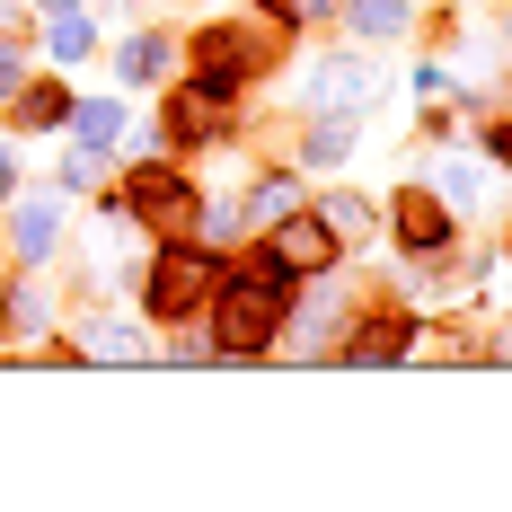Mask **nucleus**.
I'll use <instances>...</instances> for the list:
<instances>
[{"label": "nucleus", "mask_w": 512, "mask_h": 512, "mask_svg": "<svg viewBox=\"0 0 512 512\" xmlns=\"http://www.w3.org/2000/svg\"><path fill=\"white\" fill-rule=\"evenodd\" d=\"M18 195V159H9V142H0V204Z\"/></svg>", "instance_id": "5701e85b"}, {"label": "nucleus", "mask_w": 512, "mask_h": 512, "mask_svg": "<svg viewBox=\"0 0 512 512\" xmlns=\"http://www.w3.org/2000/svg\"><path fill=\"white\" fill-rule=\"evenodd\" d=\"M274 18H336V0H265Z\"/></svg>", "instance_id": "4be33fe9"}, {"label": "nucleus", "mask_w": 512, "mask_h": 512, "mask_svg": "<svg viewBox=\"0 0 512 512\" xmlns=\"http://www.w3.org/2000/svg\"><path fill=\"white\" fill-rule=\"evenodd\" d=\"M89 45H98V36H89V18H80V9L62 0V9L45 18V53H53V62H80Z\"/></svg>", "instance_id": "f8f14e48"}, {"label": "nucleus", "mask_w": 512, "mask_h": 512, "mask_svg": "<svg viewBox=\"0 0 512 512\" xmlns=\"http://www.w3.org/2000/svg\"><path fill=\"white\" fill-rule=\"evenodd\" d=\"M345 27L371 36V45H389V36H407V0H345Z\"/></svg>", "instance_id": "9d476101"}, {"label": "nucleus", "mask_w": 512, "mask_h": 512, "mask_svg": "<svg viewBox=\"0 0 512 512\" xmlns=\"http://www.w3.org/2000/svg\"><path fill=\"white\" fill-rule=\"evenodd\" d=\"M124 204L142 212V221H168V230H186V221H195V195H186V177H168V168H133Z\"/></svg>", "instance_id": "20e7f679"}, {"label": "nucleus", "mask_w": 512, "mask_h": 512, "mask_svg": "<svg viewBox=\"0 0 512 512\" xmlns=\"http://www.w3.org/2000/svg\"><path fill=\"white\" fill-rule=\"evenodd\" d=\"M53 9H62V0H53Z\"/></svg>", "instance_id": "a878e982"}, {"label": "nucleus", "mask_w": 512, "mask_h": 512, "mask_svg": "<svg viewBox=\"0 0 512 512\" xmlns=\"http://www.w3.org/2000/svg\"><path fill=\"white\" fill-rule=\"evenodd\" d=\"M53 239H62V212H53V204H27L18 221H9V248L27 256V265H45V256H53Z\"/></svg>", "instance_id": "6e6552de"}, {"label": "nucleus", "mask_w": 512, "mask_h": 512, "mask_svg": "<svg viewBox=\"0 0 512 512\" xmlns=\"http://www.w3.org/2000/svg\"><path fill=\"white\" fill-rule=\"evenodd\" d=\"M336 265V230L318 221V212H283V221H265V274L274 283H292V274H327Z\"/></svg>", "instance_id": "f03ea898"}, {"label": "nucleus", "mask_w": 512, "mask_h": 512, "mask_svg": "<svg viewBox=\"0 0 512 512\" xmlns=\"http://www.w3.org/2000/svg\"><path fill=\"white\" fill-rule=\"evenodd\" d=\"M274 336H283V292L274 283H230L212 301V345L221 354H265Z\"/></svg>", "instance_id": "f257e3e1"}, {"label": "nucleus", "mask_w": 512, "mask_h": 512, "mask_svg": "<svg viewBox=\"0 0 512 512\" xmlns=\"http://www.w3.org/2000/svg\"><path fill=\"white\" fill-rule=\"evenodd\" d=\"M221 106H230V89H221V80L177 89V133H212V124H221Z\"/></svg>", "instance_id": "9b49d317"}, {"label": "nucleus", "mask_w": 512, "mask_h": 512, "mask_svg": "<svg viewBox=\"0 0 512 512\" xmlns=\"http://www.w3.org/2000/svg\"><path fill=\"white\" fill-rule=\"evenodd\" d=\"M89 354L98 362H151V336H142L133 318H98V327H89Z\"/></svg>", "instance_id": "1a4fd4ad"}, {"label": "nucleus", "mask_w": 512, "mask_h": 512, "mask_svg": "<svg viewBox=\"0 0 512 512\" xmlns=\"http://www.w3.org/2000/svg\"><path fill=\"white\" fill-rule=\"evenodd\" d=\"M18 89H27V53L0 45V98H18Z\"/></svg>", "instance_id": "412c9836"}, {"label": "nucleus", "mask_w": 512, "mask_h": 512, "mask_svg": "<svg viewBox=\"0 0 512 512\" xmlns=\"http://www.w3.org/2000/svg\"><path fill=\"white\" fill-rule=\"evenodd\" d=\"M398 239H407L415 256H442L451 248V204L424 195V186H407V195H398Z\"/></svg>", "instance_id": "39448f33"}, {"label": "nucleus", "mask_w": 512, "mask_h": 512, "mask_svg": "<svg viewBox=\"0 0 512 512\" xmlns=\"http://www.w3.org/2000/svg\"><path fill=\"white\" fill-rule=\"evenodd\" d=\"M345 151H354V124H345V115H327V124L309 133V159H318V168H336Z\"/></svg>", "instance_id": "a211bd4d"}, {"label": "nucleus", "mask_w": 512, "mask_h": 512, "mask_svg": "<svg viewBox=\"0 0 512 512\" xmlns=\"http://www.w3.org/2000/svg\"><path fill=\"white\" fill-rule=\"evenodd\" d=\"M336 327H345V301L309 292V301H301V318H292V336H274V345H283V354H318V345H327Z\"/></svg>", "instance_id": "0eeeda50"}, {"label": "nucleus", "mask_w": 512, "mask_h": 512, "mask_svg": "<svg viewBox=\"0 0 512 512\" xmlns=\"http://www.w3.org/2000/svg\"><path fill=\"white\" fill-rule=\"evenodd\" d=\"M495 151H504V168H512V124H504V133H495Z\"/></svg>", "instance_id": "b1692460"}, {"label": "nucleus", "mask_w": 512, "mask_h": 512, "mask_svg": "<svg viewBox=\"0 0 512 512\" xmlns=\"http://www.w3.org/2000/svg\"><path fill=\"white\" fill-rule=\"evenodd\" d=\"M362 98H371V71L345 62V53L309 71V106H318V115H362Z\"/></svg>", "instance_id": "423d86ee"}, {"label": "nucleus", "mask_w": 512, "mask_h": 512, "mask_svg": "<svg viewBox=\"0 0 512 512\" xmlns=\"http://www.w3.org/2000/svg\"><path fill=\"white\" fill-rule=\"evenodd\" d=\"M204 301H212V248L204 239H168V256L151 274V309L159 318H195Z\"/></svg>", "instance_id": "7ed1b4c3"}, {"label": "nucleus", "mask_w": 512, "mask_h": 512, "mask_svg": "<svg viewBox=\"0 0 512 512\" xmlns=\"http://www.w3.org/2000/svg\"><path fill=\"white\" fill-rule=\"evenodd\" d=\"M504 45H512V27H504Z\"/></svg>", "instance_id": "393cba45"}, {"label": "nucleus", "mask_w": 512, "mask_h": 512, "mask_svg": "<svg viewBox=\"0 0 512 512\" xmlns=\"http://www.w3.org/2000/svg\"><path fill=\"white\" fill-rule=\"evenodd\" d=\"M115 62H124V80H168V62H177V53H168V36H124Z\"/></svg>", "instance_id": "ddd939ff"}, {"label": "nucleus", "mask_w": 512, "mask_h": 512, "mask_svg": "<svg viewBox=\"0 0 512 512\" xmlns=\"http://www.w3.org/2000/svg\"><path fill=\"white\" fill-rule=\"evenodd\" d=\"M62 89H18V124H62Z\"/></svg>", "instance_id": "aec40b11"}, {"label": "nucleus", "mask_w": 512, "mask_h": 512, "mask_svg": "<svg viewBox=\"0 0 512 512\" xmlns=\"http://www.w3.org/2000/svg\"><path fill=\"white\" fill-rule=\"evenodd\" d=\"M442 204H486V177H477V159H442Z\"/></svg>", "instance_id": "dca6fc26"}, {"label": "nucleus", "mask_w": 512, "mask_h": 512, "mask_svg": "<svg viewBox=\"0 0 512 512\" xmlns=\"http://www.w3.org/2000/svg\"><path fill=\"white\" fill-rule=\"evenodd\" d=\"M345 354H354V362H389V354H407V327H362Z\"/></svg>", "instance_id": "6ab92c4d"}, {"label": "nucleus", "mask_w": 512, "mask_h": 512, "mask_svg": "<svg viewBox=\"0 0 512 512\" xmlns=\"http://www.w3.org/2000/svg\"><path fill=\"white\" fill-rule=\"evenodd\" d=\"M318 221L336 230V248H345V239H371V204H362V195H327V212H318Z\"/></svg>", "instance_id": "2eb2a0df"}, {"label": "nucleus", "mask_w": 512, "mask_h": 512, "mask_svg": "<svg viewBox=\"0 0 512 512\" xmlns=\"http://www.w3.org/2000/svg\"><path fill=\"white\" fill-rule=\"evenodd\" d=\"M292 204H301V195H292V177H265V186H256V195H248V221H256V230H265V221H283V212H292Z\"/></svg>", "instance_id": "f3484780"}, {"label": "nucleus", "mask_w": 512, "mask_h": 512, "mask_svg": "<svg viewBox=\"0 0 512 512\" xmlns=\"http://www.w3.org/2000/svg\"><path fill=\"white\" fill-rule=\"evenodd\" d=\"M115 133H124V106H115V98H80V142H89V151H106Z\"/></svg>", "instance_id": "4468645a"}]
</instances>
